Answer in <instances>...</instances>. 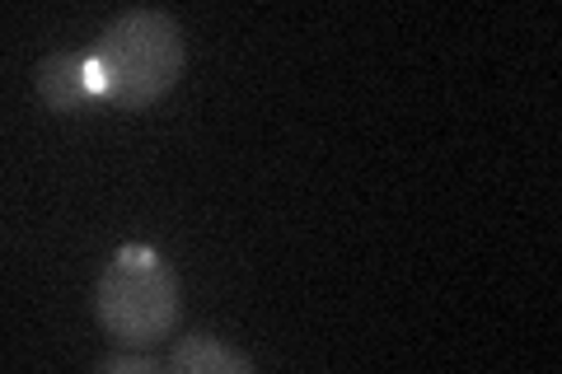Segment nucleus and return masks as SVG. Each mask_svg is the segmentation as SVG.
Listing matches in <instances>:
<instances>
[{"label": "nucleus", "instance_id": "1", "mask_svg": "<svg viewBox=\"0 0 562 374\" xmlns=\"http://www.w3.org/2000/svg\"><path fill=\"white\" fill-rule=\"evenodd\" d=\"M99 89L117 109H150L183 76V29L169 10H122L94 38Z\"/></svg>", "mask_w": 562, "mask_h": 374}, {"label": "nucleus", "instance_id": "2", "mask_svg": "<svg viewBox=\"0 0 562 374\" xmlns=\"http://www.w3.org/2000/svg\"><path fill=\"white\" fill-rule=\"evenodd\" d=\"M94 314L113 347L150 351L179 332V276L173 267L146 243H122L109 258L94 291Z\"/></svg>", "mask_w": 562, "mask_h": 374}, {"label": "nucleus", "instance_id": "3", "mask_svg": "<svg viewBox=\"0 0 562 374\" xmlns=\"http://www.w3.org/2000/svg\"><path fill=\"white\" fill-rule=\"evenodd\" d=\"M33 80H38V94L52 113H80L90 99H103L94 52H52L38 61Z\"/></svg>", "mask_w": 562, "mask_h": 374}, {"label": "nucleus", "instance_id": "4", "mask_svg": "<svg viewBox=\"0 0 562 374\" xmlns=\"http://www.w3.org/2000/svg\"><path fill=\"white\" fill-rule=\"evenodd\" d=\"M169 370L173 374H249L254 361L244 351L225 347L221 337L188 332V337H179V347L169 351Z\"/></svg>", "mask_w": 562, "mask_h": 374}, {"label": "nucleus", "instance_id": "5", "mask_svg": "<svg viewBox=\"0 0 562 374\" xmlns=\"http://www.w3.org/2000/svg\"><path fill=\"white\" fill-rule=\"evenodd\" d=\"M103 374H155V370H169V361H155V355L136 351V347H117L109 361H99Z\"/></svg>", "mask_w": 562, "mask_h": 374}]
</instances>
